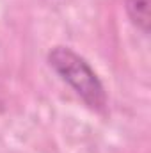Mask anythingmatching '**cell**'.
<instances>
[{"mask_svg": "<svg viewBox=\"0 0 151 153\" xmlns=\"http://www.w3.org/2000/svg\"><path fill=\"white\" fill-rule=\"evenodd\" d=\"M46 62L50 70L66 85H70L71 91L91 111L100 114L107 111L109 105L107 89L96 70L84 55L75 52L71 46L57 45L48 52Z\"/></svg>", "mask_w": 151, "mask_h": 153, "instance_id": "1", "label": "cell"}, {"mask_svg": "<svg viewBox=\"0 0 151 153\" xmlns=\"http://www.w3.org/2000/svg\"><path fill=\"white\" fill-rule=\"evenodd\" d=\"M124 11L132 25L144 36L150 34V0H124Z\"/></svg>", "mask_w": 151, "mask_h": 153, "instance_id": "2", "label": "cell"}]
</instances>
